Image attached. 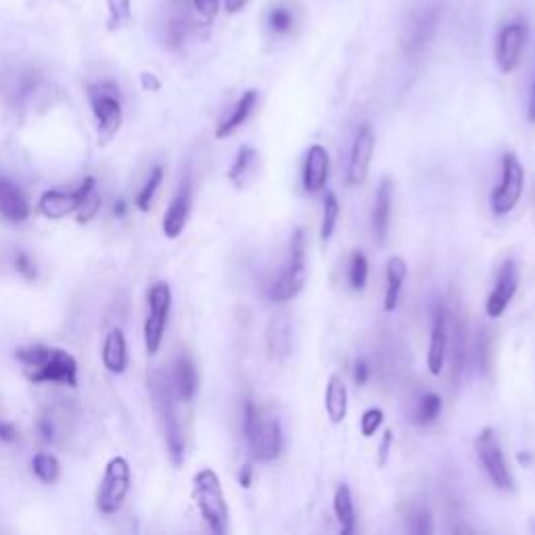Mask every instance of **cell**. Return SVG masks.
Returning <instances> with one entry per match:
<instances>
[{
  "instance_id": "cell-8",
  "label": "cell",
  "mask_w": 535,
  "mask_h": 535,
  "mask_svg": "<svg viewBox=\"0 0 535 535\" xmlns=\"http://www.w3.org/2000/svg\"><path fill=\"white\" fill-rule=\"evenodd\" d=\"M523 190H525V167H523L521 159L516 158V153H504L500 184L496 186V190L490 197L491 212H494L496 218H504V215L515 212L523 197Z\"/></svg>"
},
{
  "instance_id": "cell-7",
  "label": "cell",
  "mask_w": 535,
  "mask_h": 535,
  "mask_svg": "<svg viewBox=\"0 0 535 535\" xmlns=\"http://www.w3.org/2000/svg\"><path fill=\"white\" fill-rule=\"evenodd\" d=\"M172 310V287L159 280L149 287L147 293V318H144V347L149 356L159 352L161 341H164L167 320H170Z\"/></svg>"
},
{
  "instance_id": "cell-25",
  "label": "cell",
  "mask_w": 535,
  "mask_h": 535,
  "mask_svg": "<svg viewBox=\"0 0 535 535\" xmlns=\"http://www.w3.org/2000/svg\"><path fill=\"white\" fill-rule=\"evenodd\" d=\"M101 358H103V366L111 372V375H124L126 369H128L130 353H128V341H126V335L122 328L116 327L105 335Z\"/></svg>"
},
{
  "instance_id": "cell-6",
  "label": "cell",
  "mask_w": 535,
  "mask_h": 535,
  "mask_svg": "<svg viewBox=\"0 0 535 535\" xmlns=\"http://www.w3.org/2000/svg\"><path fill=\"white\" fill-rule=\"evenodd\" d=\"M88 99L96 118V128H99L101 142L111 141V138L119 132V128H122V118H124L119 86L111 80L90 84Z\"/></svg>"
},
{
  "instance_id": "cell-22",
  "label": "cell",
  "mask_w": 535,
  "mask_h": 535,
  "mask_svg": "<svg viewBox=\"0 0 535 535\" xmlns=\"http://www.w3.org/2000/svg\"><path fill=\"white\" fill-rule=\"evenodd\" d=\"M330 176V158L327 147L312 144L304 161V189L308 192H320L327 189Z\"/></svg>"
},
{
  "instance_id": "cell-29",
  "label": "cell",
  "mask_w": 535,
  "mask_h": 535,
  "mask_svg": "<svg viewBox=\"0 0 535 535\" xmlns=\"http://www.w3.org/2000/svg\"><path fill=\"white\" fill-rule=\"evenodd\" d=\"M385 276H387V288H385V312H393L400 304L401 288H404L406 276H408V262L401 255H393L387 260V268H385Z\"/></svg>"
},
{
  "instance_id": "cell-3",
  "label": "cell",
  "mask_w": 535,
  "mask_h": 535,
  "mask_svg": "<svg viewBox=\"0 0 535 535\" xmlns=\"http://www.w3.org/2000/svg\"><path fill=\"white\" fill-rule=\"evenodd\" d=\"M308 276V247H305L304 228L293 231L291 243H288V257L280 274L270 282L268 299L272 304H287L296 299L305 285Z\"/></svg>"
},
{
  "instance_id": "cell-19",
  "label": "cell",
  "mask_w": 535,
  "mask_h": 535,
  "mask_svg": "<svg viewBox=\"0 0 535 535\" xmlns=\"http://www.w3.org/2000/svg\"><path fill=\"white\" fill-rule=\"evenodd\" d=\"M304 11L297 7L296 0H272V4L263 13V23L272 36L285 38V36L296 34V29L302 23Z\"/></svg>"
},
{
  "instance_id": "cell-20",
  "label": "cell",
  "mask_w": 535,
  "mask_h": 535,
  "mask_svg": "<svg viewBox=\"0 0 535 535\" xmlns=\"http://www.w3.org/2000/svg\"><path fill=\"white\" fill-rule=\"evenodd\" d=\"M170 381L178 401L190 404V401L195 400L197 392H199V372H197L195 360L190 358L189 352L182 350L176 356V360H174Z\"/></svg>"
},
{
  "instance_id": "cell-33",
  "label": "cell",
  "mask_w": 535,
  "mask_h": 535,
  "mask_svg": "<svg viewBox=\"0 0 535 535\" xmlns=\"http://www.w3.org/2000/svg\"><path fill=\"white\" fill-rule=\"evenodd\" d=\"M442 408H443V401L437 393L429 392V393L420 395V400L417 401V408H414L412 423L418 425V426L433 425L437 418H440Z\"/></svg>"
},
{
  "instance_id": "cell-26",
  "label": "cell",
  "mask_w": 535,
  "mask_h": 535,
  "mask_svg": "<svg viewBox=\"0 0 535 535\" xmlns=\"http://www.w3.org/2000/svg\"><path fill=\"white\" fill-rule=\"evenodd\" d=\"M268 353L272 360H285L293 350V327L288 316H276L266 330Z\"/></svg>"
},
{
  "instance_id": "cell-36",
  "label": "cell",
  "mask_w": 535,
  "mask_h": 535,
  "mask_svg": "<svg viewBox=\"0 0 535 535\" xmlns=\"http://www.w3.org/2000/svg\"><path fill=\"white\" fill-rule=\"evenodd\" d=\"M339 214H341L339 199H336L335 192H327L322 199V224H320L322 243H328L330 237H333V232L336 228V220H339Z\"/></svg>"
},
{
  "instance_id": "cell-9",
  "label": "cell",
  "mask_w": 535,
  "mask_h": 535,
  "mask_svg": "<svg viewBox=\"0 0 535 535\" xmlns=\"http://www.w3.org/2000/svg\"><path fill=\"white\" fill-rule=\"evenodd\" d=\"M474 450H477L481 466H483L485 474L490 477L491 485L496 490L513 491L515 477L507 465V458H504L500 437H498L494 426H483L481 429L477 440H474Z\"/></svg>"
},
{
  "instance_id": "cell-47",
  "label": "cell",
  "mask_w": 535,
  "mask_h": 535,
  "mask_svg": "<svg viewBox=\"0 0 535 535\" xmlns=\"http://www.w3.org/2000/svg\"><path fill=\"white\" fill-rule=\"evenodd\" d=\"M370 378V366L366 360H358L356 364H353V381H356L358 387H364L366 383H369Z\"/></svg>"
},
{
  "instance_id": "cell-35",
  "label": "cell",
  "mask_w": 535,
  "mask_h": 535,
  "mask_svg": "<svg viewBox=\"0 0 535 535\" xmlns=\"http://www.w3.org/2000/svg\"><path fill=\"white\" fill-rule=\"evenodd\" d=\"M32 471L36 477L42 481V483L51 485V483H55V481L59 479V474H61V465H59V458L55 454L40 452L34 456Z\"/></svg>"
},
{
  "instance_id": "cell-40",
  "label": "cell",
  "mask_w": 535,
  "mask_h": 535,
  "mask_svg": "<svg viewBox=\"0 0 535 535\" xmlns=\"http://www.w3.org/2000/svg\"><path fill=\"white\" fill-rule=\"evenodd\" d=\"M107 9H109V29H118L130 20L132 0H107Z\"/></svg>"
},
{
  "instance_id": "cell-1",
  "label": "cell",
  "mask_w": 535,
  "mask_h": 535,
  "mask_svg": "<svg viewBox=\"0 0 535 535\" xmlns=\"http://www.w3.org/2000/svg\"><path fill=\"white\" fill-rule=\"evenodd\" d=\"M149 393H151L155 414H158L161 433H164L167 454H170L174 466H182L186 456V442L182 423H180L178 417V398L174 393L170 375H166L164 370L149 372Z\"/></svg>"
},
{
  "instance_id": "cell-45",
  "label": "cell",
  "mask_w": 535,
  "mask_h": 535,
  "mask_svg": "<svg viewBox=\"0 0 535 535\" xmlns=\"http://www.w3.org/2000/svg\"><path fill=\"white\" fill-rule=\"evenodd\" d=\"M99 209H101V197L94 195V190H93L88 195V199L82 203V207L77 209V215H80L77 222H80V224H84V222H90L96 214H99Z\"/></svg>"
},
{
  "instance_id": "cell-27",
  "label": "cell",
  "mask_w": 535,
  "mask_h": 535,
  "mask_svg": "<svg viewBox=\"0 0 535 535\" xmlns=\"http://www.w3.org/2000/svg\"><path fill=\"white\" fill-rule=\"evenodd\" d=\"M190 29V20L189 13H186V3L182 0H178V3H174L170 11H167V17L164 21V40L167 48H180L184 45L186 36H189Z\"/></svg>"
},
{
  "instance_id": "cell-12",
  "label": "cell",
  "mask_w": 535,
  "mask_h": 535,
  "mask_svg": "<svg viewBox=\"0 0 535 535\" xmlns=\"http://www.w3.org/2000/svg\"><path fill=\"white\" fill-rule=\"evenodd\" d=\"M28 378L34 385L40 383H57L76 387L77 385V362L69 352L61 347H48L46 356L36 364L32 370H26Z\"/></svg>"
},
{
  "instance_id": "cell-37",
  "label": "cell",
  "mask_w": 535,
  "mask_h": 535,
  "mask_svg": "<svg viewBox=\"0 0 535 535\" xmlns=\"http://www.w3.org/2000/svg\"><path fill=\"white\" fill-rule=\"evenodd\" d=\"M161 182H164V166H153L147 182L142 184V189L138 190V195L134 199L136 207L141 209V212H149V209H151V203L155 199V195H158Z\"/></svg>"
},
{
  "instance_id": "cell-49",
  "label": "cell",
  "mask_w": 535,
  "mask_h": 535,
  "mask_svg": "<svg viewBox=\"0 0 535 535\" xmlns=\"http://www.w3.org/2000/svg\"><path fill=\"white\" fill-rule=\"evenodd\" d=\"M141 84L144 90H151V93H158V90L161 88V80L155 74H149V71H144V74L141 76Z\"/></svg>"
},
{
  "instance_id": "cell-51",
  "label": "cell",
  "mask_w": 535,
  "mask_h": 535,
  "mask_svg": "<svg viewBox=\"0 0 535 535\" xmlns=\"http://www.w3.org/2000/svg\"><path fill=\"white\" fill-rule=\"evenodd\" d=\"M251 481H254V468H251V465H245L243 468H240L239 473V483L240 488H251Z\"/></svg>"
},
{
  "instance_id": "cell-17",
  "label": "cell",
  "mask_w": 535,
  "mask_h": 535,
  "mask_svg": "<svg viewBox=\"0 0 535 535\" xmlns=\"http://www.w3.org/2000/svg\"><path fill=\"white\" fill-rule=\"evenodd\" d=\"M516 291H519V266L513 257L502 262L500 270H498L496 285L491 288L488 302H485V314L490 318H500L507 308L513 302Z\"/></svg>"
},
{
  "instance_id": "cell-10",
  "label": "cell",
  "mask_w": 535,
  "mask_h": 535,
  "mask_svg": "<svg viewBox=\"0 0 535 535\" xmlns=\"http://www.w3.org/2000/svg\"><path fill=\"white\" fill-rule=\"evenodd\" d=\"M132 485L130 465L124 456H116L107 462L103 479H101L99 490H96V508L103 515H116L128 496Z\"/></svg>"
},
{
  "instance_id": "cell-34",
  "label": "cell",
  "mask_w": 535,
  "mask_h": 535,
  "mask_svg": "<svg viewBox=\"0 0 535 535\" xmlns=\"http://www.w3.org/2000/svg\"><path fill=\"white\" fill-rule=\"evenodd\" d=\"M404 523H406V529L410 533L431 535L433 531H435V527H433V516L429 513V508L420 507V504H410V507L406 508Z\"/></svg>"
},
{
  "instance_id": "cell-5",
  "label": "cell",
  "mask_w": 535,
  "mask_h": 535,
  "mask_svg": "<svg viewBox=\"0 0 535 535\" xmlns=\"http://www.w3.org/2000/svg\"><path fill=\"white\" fill-rule=\"evenodd\" d=\"M443 15V4L437 0L431 3H423L418 7L410 11V15L406 17L404 28H401V48L406 55H420L426 46L431 45V40L435 38L437 29H440V21Z\"/></svg>"
},
{
  "instance_id": "cell-50",
  "label": "cell",
  "mask_w": 535,
  "mask_h": 535,
  "mask_svg": "<svg viewBox=\"0 0 535 535\" xmlns=\"http://www.w3.org/2000/svg\"><path fill=\"white\" fill-rule=\"evenodd\" d=\"M249 3L251 0H224V9L228 15H237V13H240V11L247 9Z\"/></svg>"
},
{
  "instance_id": "cell-24",
  "label": "cell",
  "mask_w": 535,
  "mask_h": 535,
  "mask_svg": "<svg viewBox=\"0 0 535 535\" xmlns=\"http://www.w3.org/2000/svg\"><path fill=\"white\" fill-rule=\"evenodd\" d=\"M0 218L11 224H21L29 218V203L21 186L4 176H0Z\"/></svg>"
},
{
  "instance_id": "cell-4",
  "label": "cell",
  "mask_w": 535,
  "mask_h": 535,
  "mask_svg": "<svg viewBox=\"0 0 535 535\" xmlns=\"http://www.w3.org/2000/svg\"><path fill=\"white\" fill-rule=\"evenodd\" d=\"M192 500L199 508L201 519L212 529L215 535H224L228 531V502L222 490V481L214 468H201L192 477Z\"/></svg>"
},
{
  "instance_id": "cell-32",
  "label": "cell",
  "mask_w": 535,
  "mask_h": 535,
  "mask_svg": "<svg viewBox=\"0 0 535 535\" xmlns=\"http://www.w3.org/2000/svg\"><path fill=\"white\" fill-rule=\"evenodd\" d=\"M333 510L339 523V529L344 535H352L356 531V507H353V496L347 483H341L335 490L333 496Z\"/></svg>"
},
{
  "instance_id": "cell-42",
  "label": "cell",
  "mask_w": 535,
  "mask_h": 535,
  "mask_svg": "<svg viewBox=\"0 0 535 535\" xmlns=\"http://www.w3.org/2000/svg\"><path fill=\"white\" fill-rule=\"evenodd\" d=\"M13 263H15L17 274H21L26 280L32 282V280L38 279V266H36L34 257L29 254H26V251H17Z\"/></svg>"
},
{
  "instance_id": "cell-48",
  "label": "cell",
  "mask_w": 535,
  "mask_h": 535,
  "mask_svg": "<svg viewBox=\"0 0 535 535\" xmlns=\"http://www.w3.org/2000/svg\"><path fill=\"white\" fill-rule=\"evenodd\" d=\"M17 429L13 423H7V420H0V442L4 443H13L17 442Z\"/></svg>"
},
{
  "instance_id": "cell-21",
  "label": "cell",
  "mask_w": 535,
  "mask_h": 535,
  "mask_svg": "<svg viewBox=\"0 0 535 535\" xmlns=\"http://www.w3.org/2000/svg\"><path fill=\"white\" fill-rule=\"evenodd\" d=\"M448 360H450V378H452V383L458 387L462 383V375H465L466 370L468 330H466V322L454 314H452V322H450Z\"/></svg>"
},
{
  "instance_id": "cell-15",
  "label": "cell",
  "mask_w": 535,
  "mask_h": 535,
  "mask_svg": "<svg viewBox=\"0 0 535 535\" xmlns=\"http://www.w3.org/2000/svg\"><path fill=\"white\" fill-rule=\"evenodd\" d=\"M372 155H375V130L369 122L360 124L353 136L350 161H347V184L360 186L370 174Z\"/></svg>"
},
{
  "instance_id": "cell-16",
  "label": "cell",
  "mask_w": 535,
  "mask_h": 535,
  "mask_svg": "<svg viewBox=\"0 0 535 535\" xmlns=\"http://www.w3.org/2000/svg\"><path fill=\"white\" fill-rule=\"evenodd\" d=\"M450 322H452V312H450L443 302L437 304L435 314H433L429 352H426V366H429V372L433 377H440L443 372V366L448 362Z\"/></svg>"
},
{
  "instance_id": "cell-46",
  "label": "cell",
  "mask_w": 535,
  "mask_h": 535,
  "mask_svg": "<svg viewBox=\"0 0 535 535\" xmlns=\"http://www.w3.org/2000/svg\"><path fill=\"white\" fill-rule=\"evenodd\" d=\"M392 446H393V431L387 429L383 433L381 446H378V466L387 465V458H389V452H392Z\"/></svg>"
},
{
  "instance_id": "cell-38",
  "label": "cell",
  "mask_w": 535,
  "mask_h": 535,
  "mask_svg": "<svg viewBox=\"0 0 535 535\" xmlns=\"http://www.w3.org/2000/svg\"><path fill=\"white\" fill-rule=\"evenodd\" d=\"M474 358H477V364L481 372L491 370V360H494V336H491L490 328H481L477 333V341H474Z\"/></svg>"
},
{
  "instance_id": "cell-11",
  "label": "cell",
  "mask_w": 535,
  "mask_h": 535,
  "mask_svg": "<svg viewBox=\"0 0 535 535\" xmlns=\"http://www.w3.org/2000/svg\"><path fill=\"white\" fill-rule=\"evenodd\" d=\"M42 86V74L34 65L7 63L0 69V96L9 107H23Z\"/></svg>"
},
{
  "instance_id": "cell-39",
  "label": "cell",
  "mask_w": 535,
  "mask_h": 535,
  "mask_svg": "<svg viewBox=\"0 0 535 535\" xmlns=\"http://www.w3.org/2000/svg\"><path fill=\"white\" fill-rule=\"evenodd\" d=\"M347 280H350L352 291H364L369 282V260L362 251H353L350 257V268H347Z\"/></svg>"
},
{
  "instance_id": "cell-44",
  "label": "cell",
  "mask_w": 535,
  "mask_h": 535,
  "mask_svg": "<svg viewBox=\"0 0 535 535\" xmlns=\"http://www.w3.org/2000/svg\"><path fill=\"white\" fill-rule=\"evenodd\" d=\"M190 4L197 11V15L207 23H212L222 9L220 0H190Z\"/></svg>"
},
{
  "instance_id": "cell-13",
  "label": "cell",
  "mask_w": 535,
  "mask_h": 535,
  "mask_svg": "<svg viewBox=\"0 0 535 535\" xmlns=\"http://www.w3.org/2000/svg\"><path fill=\"white\" fill-rule=\"evenodd\" d=\"M529 42V23L519 17V20L508 21L496 38V63L502 74H513L519 68L523 53H525Z\"/></svg>"
},
{
  "instance_id": "cell-14",
  "label": "cell",
  "mask_w": 535,
  "mask_h": 535,
  "mask_svg": "<svg viewBox=\"0 0 535 535\" xmlns=\"http://www.w3.org/2000/svg\"><path fill=\"white\" fill-rule=\"evenodd\" d=\"M94 186H96V180L93 176H88L84 178V182L71 192L46 190L38 201L40 214L48 220H61V218H68L71 214H77V209L82 207V203L86 201L90 192L94 190Z\"/></svg>"
},
{
  "instance_id": "cell-23",
  "label": "cell",
  "mask_w": 535,
  "mask_h": 535,
  "mask_svg": "<svg viewBox=\"0 0 535 535\" xmlns=\"http://www.w3.org/2000/svg\"><path fill=\"white\" fill-rule=\"evenodd\" d=\"M392 207H393V180L385 176L378 184L375 195V206H372V231H375L377 243H387L389 224H392Z\"/></svg>"
},
{
  "instance_id": "cell-18",
  "label": "cell",
  "mask_w": 535,
  "mask_h": 535,
  "mask_svg": "<svg viewBox=\"0 0 535 535\" xmlns=\"http://www.w3.org/2000/svg\"><path fill=\"white\" fill-rule=\"evenodd\" d=\"M190 209H192V176L190 172L186 170L182 180H180V186L174 195V199L170 203V207L166 209L164 214V234L167 239H178L182 231L186 228V222L190 218Z\"/></svg>"
},
{
  "instance_id": "cell-41",
  "label": "cell",
  "mask_w": 535,
  "mask_h": 535,
  "mask_svg": "<svg viewBox=\"0 0 535 535\" xmlns=\"http://www.w3.org/2000/svg\"><path fill=\"white\" fill-rule=\"evenodd\" d=\"M383 420H385V414L381 408H369V410L362 414V418H360V431H362L364 437H372L378 429H381Z\"/></svg>"
},
{
  "instance_id": "cell-2",
  "label": "cell",
  "mask_w": 535,
  "mask_h": 535,
  "mask_svg": "<svg viewBox=\"0 0 535 535\" xmlns=\"http://www.w3.org/2000/svg\"><path fill=\"white\" fill-rule=\"evenodd\" d=\"M243 433L255 460L272 462L282 454L285 433L280 418L254 400H247L243 406Z\"/></svg>"
},
{
  "instance_id": "cell-53",
  "label": "cell",
  "mask_w": 535,
  "mask_h": 535,
  "mask_svg": "<svg viewBox=\"0 0 535 535\" xmlns=\"http://www.w3.org/2000/svg\"><path fill=\"white\" fill-rule=\"evenodd\" d=\"M113 214H116L118 218H124V215H126V203L124 201H118L116 207H113Z\"/></svg>"
},
{
  "instance_id": "cell-30",
  "label": "cell",
  "mask_w": 535,
  "mask_h": 535,
  "mask_svg": "<svg viewBox=\"0 0 535 535\" xmlns=\"http://www.w3.org/2000/svg\"><path fill=\"white\" fill-rule=\"evenodd\" d=\"M324 410L333 425H341L347 418V385L344 378L333 375L327 383L324 392Z\"/></svg>"
},
{
  "instance_id": "cell-31",
  "label": "cell",
  "mask_w": 535,
  "mask_h": 535,
  "mask_svg": "<svg viewBox=\"0 0 535 535\" xmlns=\"http://www.w3.org/2000/svg\"><path fill=\"white\" fill-rule=\"evenodd\" d=\"M257 164H260V153H257L254 147H249V144H243V147L239 149L237 158L232 161L231 170H228V180H231L237 189H243L255 174Z\"/></svg>"
},
{
  "instance_id": "cell-43",
  "label": "cell",
  "mask_w": 535,
  "mask_h": 535,
  "mask_svg": "<svg viewBox=\"0 0 535 535\" xmlns=\"http://www.w3.org/2000/svg\"><path fill=\"white\" fill-rule=\"evenodd\" d=\"M38 431H40L42 440H45V442H55L57 440L59 426H57L55 414H53L51 410L40 412V417H38Z\"/></svg>"
},
{
  "instance_id": "cell-28",
  "label": "cell",
  "mask_w": 535,
  "mask_h": 535,
  "mask_svg": "<svg viewBox=\"0 0 535 535\" xmlns=\"http://www.w3.org/2000/svg\"><path fill=\"white\" fill-rule=\"evenodd\" d=\"M257 99H260L257 90H247V93H243V96L237 101V105H234V109L218 124V128H215V138L222 141V138L231 136L234 130H239L240 126L247 122L251 111L255 109Z\"/></svg>"
},
{
  "instance_id": "cell-52",
  "label": "cell",
  "mask_w": 535,
  "mask_h": 535,
  "mask_svg": "<svg viewBox=\"0 0 535 535\" xmlns=\"http://www.w3.org/2000/svg\"><path fill=\"white\" fill-rule=\"evenodd\" d=\"M527 119H529V124H535V82H533L531 93H529V101H527Z\"/></svg>"
}]
</instances>
